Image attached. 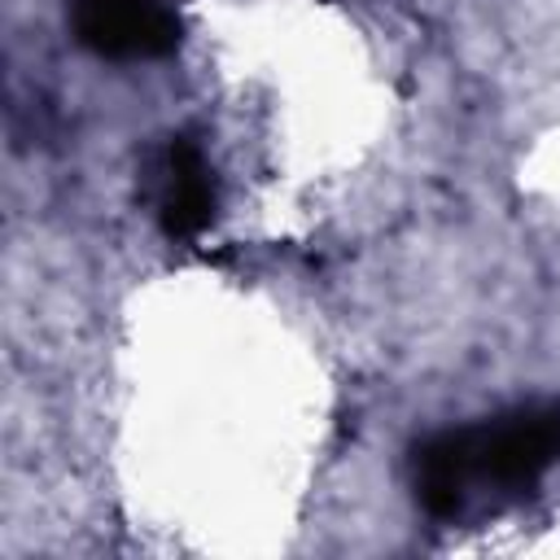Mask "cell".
I'll list each match as a JSON object with an SVG mask.
<instances>
[{
    "mask_svg": "<svg viewBox=\"0 0 560 560\" xmlns=\"http://www.w3.org/2000/svg\"><path fill=\"white\" fill-rule=\"evenodd\" d=\"M560 459V407H525L494 424L451 429L416 451V499L455 516L468 481L534 486Z\"/></svg>",
    "mask_w": 560,
    "mask_h": 560,
    "instance_id": "obj_1",
    "label": "cell"
},
{
    "mask_svg": "<svg viewBox=\"0 0 560 560\" xmlns=\"http://www.w3.org/2000/svg\"><path fill=\"white\" fill-rule=\"evenodd\" d=\"M70 26L101 57H162L179 44V22L162 0H70Z\"/></svg>",
    "mask_w": 560,
    "mask_h": 560,
    "instance_id": "obj_2",
    "label": "cell"
},
{
    "mask_svg": "<svg viewBox=\"0 0 560 560\" xmlns=\"http://www.w3.org/2000/svg\"><path fill=\"white\" fill-rule=\"evenodd\" d=\"M214 219V179L201 149L184 136L171 140L166 153V192H162V232L171 241L201 236Z\"/></svg>",
    "mask_w": 560,
    "mask_h": 560,
    "instance_id": "obj_3",
    "label": "cell"
}]
</instances>
